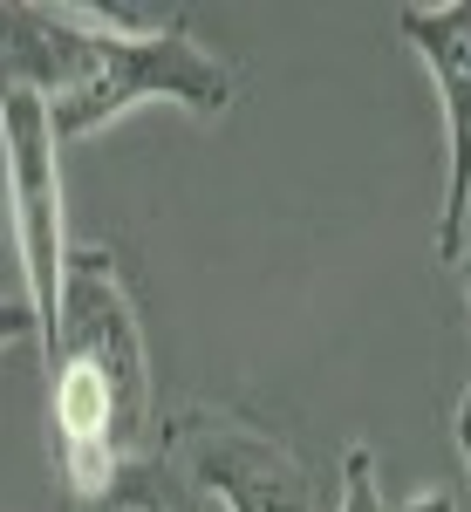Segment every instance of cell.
Returning a JSON list of instances; mask_svg holds the SVG:
<instances>
[{
	"mask_svg": "<svg viewBox=\"0 0 471 512\" xmlns=\"http://www.w3.org/2000/svg\"><path fill=\"white\" fill-rule=\"evenodd\" d=\"M41 103L55 144H82L144 103L212 123L233 110V69L198 48L185 14L137 28L130 7H55V69Z\"/></svg>",
	"mask_w": 471,
	"mask_h": 512,
	"instance_id": "6da1fadb",
	"label": "cell"
},
{
	"mask_svg": "<svg viewBox=\"0 0 471 512\" xmlns=\"http://www.w3.org/2000/svg\"><path fill=\"white\" fill-rule=\"evenodd\" d=\"M48 362H82L96 369L123 410L130 444L151 431V349H144V321H137V294L123 280L117 253L103 246H69V274H62V315H55V342Z\"/></svg>",
	"mask_w": 471,
	"mask_h": 512,
	"instance_id": "7a4b0ae2",
	"label": "cell"
},
{
	"mask_svg": "<svg viewBox=\"0 0 471 512\" xmlns=\"http://www.w3.org/2000/svg\"><path fill=\"white\" fill-rule=\"evenodd\" d=\"M0 192H7V226L21 246V280L35 308V342H55L62 315V274H69V233H62V144L41 96H7L0 103Z\"/></svg>",
	"mask_w": 471,
	"mask_h": 512,
	"instance_id": "3957f363",
	"label": "cell"
},
{
	"mask_svg": "<svg viewBox=\"0 0 471 512\" xmlns=\"http://www.w3.org/2000/svg\"><path fill=\"white\" fill-rule=\"evenodd\" d=\"M396 35L424 62L444 117V192H437V267H458L471 246V0H437V7H396Z\"/></svg>",
	"mask_w": 471,
	"mask_h": 512,
	"instance_id": "277c9868",
	"label": "cell"
},
{
	"mask_svg": "<svg viewBox=\"0 0 471 512\" xmlns=\"http://www.w3.org/2000/svg\"><path fill=\"white\" fill-rule=\"evenodd\" d=\"M185 472L226 512H321L308 465L287 444L226 424V417H198L185 431Z\"/></svg>",
	"mask_w": 471,
	"mask_h": 512,
	"instance_id": "5b68a950",
	"label": "cell"
},
{
	"mask_svg": "<svg viewBox=\"0 0 471 512\" xmlns=\"http://www.w3.org/2000/svg\"><path fill=\"white\" fill-rule=\"evenodd\" d=\"M82 512H192V506H185L178 485H164L157 465H137V458H130V465L117 472V485H110L96 506H82Z\"/></svg>",
	"mask_w": 471,
	"mask_h": 512,
	"instance_id": "8992f818",
	"label": "cell"
},
{
	"mask_svg": "<svg viewBox=\"0 0 471 512\" xmlns=\"http://www.w3.org/2000/svg\"><path fill=\"white\" fill-rule=\"evenodd\" d=\"M335 512H390L383 506V478H376V451H369V444H349V451H342V492H335Z\"/></svg>",
	"mask_w": 471,
	"mask_h": 512,
	"instance_id": "52a82bcc",
	"label": "cell"
},
{
	"mask_svg": "<svg viewBox=\"0 0 471 512\" xmlns=\"http://www.w3.org/2000/svg\"><path fill=\"white\" fill-rule=\"evenodd\" d=\"M28 335H35L28 294H0V349H14V342H28Z\"/></svg>",
	"mask_w": 471,
	"mask_h": 512,
	"instance_id": "ba28073f",
	"label": "cell"
},
{
	"mask_svg": "<svg viewBox=\"0 0 471 512\" xmlns=\"http://www.w3.org/2000/svg\"><path fill=\"white\" fill-rule=\"evenodd\" d=\"M390 512H458V499L444 492V485H431V492H410L403 506H390Z\"/></svg>",
	"mask_w": 471,
	"mask_h": 512,
	"instance_id": "9c48e42d",
	"label": "cell"
},
{
	"mask_svg": "<svg viewBox=\"0 0 471 512\" xmlns=\"http://www.w3.org/2000/svg\"><path fill=\"white\" fill-rule=\"evenodd\" d=\"M458 451H465V472H471V390L458 396Z\"/></svg>",
	"mask_w": 471,
	"mask_h": 512,
	"instance_id": "30bf717a",
	"label": "cell"
},
{
	"mask_svg": "<svg viewBox=\"0 0 471 512\" xmlns=\"http://www.w3.org/2000/svg\"><path fill=\"white\" fill-rule=\"evenodd\" d=\"M465 301H471V267H465Z\"/></svg>",
	"mask_w": 471,
	"mask_h": 512,
	"instance_id": "8fae6325",
	"label": "cell"
},
{
	"mask_svg": "<svg viewBox=\"0 0 471 512\" xmlns=\"http://www.w3.org/2000/svg\"><path fill=\"white\" fill-rule=\"evenodd\" d=\"M0 198H7V192H0ZM0 219H7V205H0Z\"/></svg>",
	"mask_w": 471,
	"mask_h": 512,
	"instance_id": "7c38bea8",
	"label": "cell"
}]
</instances>
